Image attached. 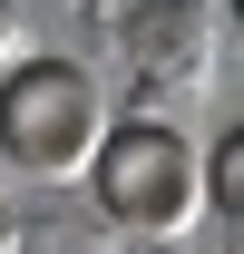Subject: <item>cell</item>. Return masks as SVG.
Returning <instances> with one entry per match:
<instances>
[{"instance_id": "6da1fadb", "label": "cell", "mask_w": 244, "mask_h": 254, "mask_svg": "<svg viewBox=\"0 0 244 254\" xmlns=\"http://www.w3.org/2000/svg\"><path fill=\"white\" fill-rule=\"evenodd\" d=\"M108 137V98L78 59H49V49H20L0 68V157L20 166L30 186H78Z\"/></svg>"}, {"instance_id": "7a4b0ae2", "label": "cell", "mask_w": 244, "mask_h": 254, "mask_svg": "<svg viewBox=\"0 0 244 254\" xmlns=\"http://www.w3.org/2000/svg\"><path fill=\"white\" fill-rule=\"evenodd\" d=\"M88 186L108 205V225H127V235H185L205 215V166H195V147L176 127H156V118H127V127L98 137Z\"/></svg>"}, {"instance_id": "3957f363", "label": "cell", "mask_w": 244, "mask_h": 254, "mask_svg": "<svg viewBox=\"0 0 244 254\" xmlns=\"http://www.w3.org/2000/svg\"><path fill=\"white\" fill-rule=\"evenodd\" d=\"M205 215H244V147L235 137L205 157Z\"/></svg>"}, {"instance_id": "277c9868", "label": "cell", "mask_w": 244, "mask_h": 254, "mask_svg": "<svg viewBox=\"0 0 244 254\" xmlns=\"http://www.w3.org/2000/svg\"><path fill=\"white\" fill-rule=\"evenodd\" d=\"M20 49H30V20H20V0H0V68L20 59Z\"/></svg>"}, {"instance_id": "5b68a950", "label": "cell", "mask_w": 244, "mask_h": 254, "mask_svg": "<svg viewBox=\"0 0 244 254\" xmlns=\"http://www.w3.org/2000/svg\"><path fill=\"white\" fill-rule=\"evenodd\" d=\"M0 254H20V215H10V205H0Z\"/></svg>"}]
</instances>
